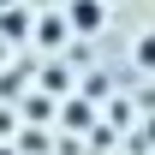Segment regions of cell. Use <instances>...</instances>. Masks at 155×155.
<instances>
[{
  "label": "cell",
  "mask_w": 155,
  "mask_h": 155,
  "mask_svg": "<svg viewBox=\"0 0 155 155\" xmlns=\"http://www.w3.org/2000/svg\"><path fill=\"white\" fill-rule=\"evenodd\" d=\"M137 66H155V30H149L143 42H137Z\"/></svg>",
  "instance_id": "cell-2"
},
{
  "label": "cell",
  "mask_w": 155,
  "mask_h": 155,
  "mask_svg": "<svg viewBox=\"0 0 155 155\" xmlns=\"http://www.w3.org/2000/svg\"><path fill=\"white\" fill-rule=\"evenodd\" d=\"M0 6H12V0H0Z\"/></svg>",
  "instance_id": "cell-3"
},
{
  "label": "cell",
  "mask_w": 155,
  "mask_h": 155,
  "mask_svg": "<svg viewBox=\"0 0 155 155\" xmlns=\"http://www.w3.org/2000/svg\"><path fill=\"white\" fill-rule=\"evenodd\" d=\"M72 24L78 30H96L101 24V0H72Z\"/></svg>",
  "instance_id": "cell-1"
}]
</instances>
